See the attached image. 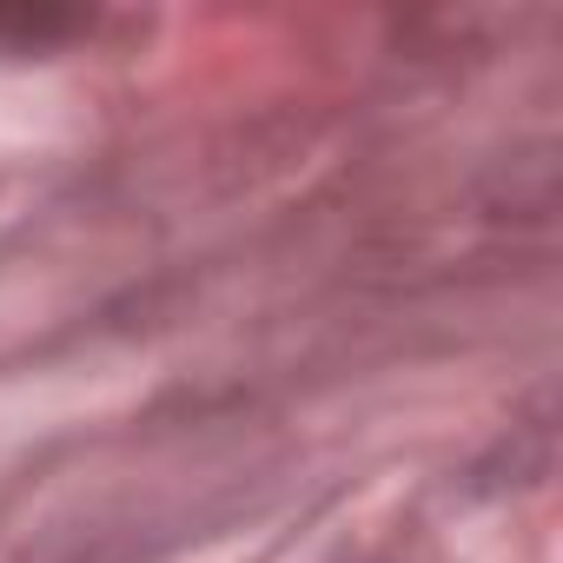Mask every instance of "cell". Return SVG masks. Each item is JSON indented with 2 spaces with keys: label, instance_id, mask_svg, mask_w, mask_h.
<instances>
[{
  "label": "cell",
  "instance_id": "6da1fadb",
  "mask_svg": "<svg viewBox=\"0 0 563 563\" xmlns=\"http://www.w3.org/2000/svg\"><path fill=\"white\" fill-rule=\"evenodd\" d=\"M74 27V14H47V8H0V54L14 47H47Z\"/></svg>",
  "mask_w": 563,
  "mask_h": 563
}]
</instances>
